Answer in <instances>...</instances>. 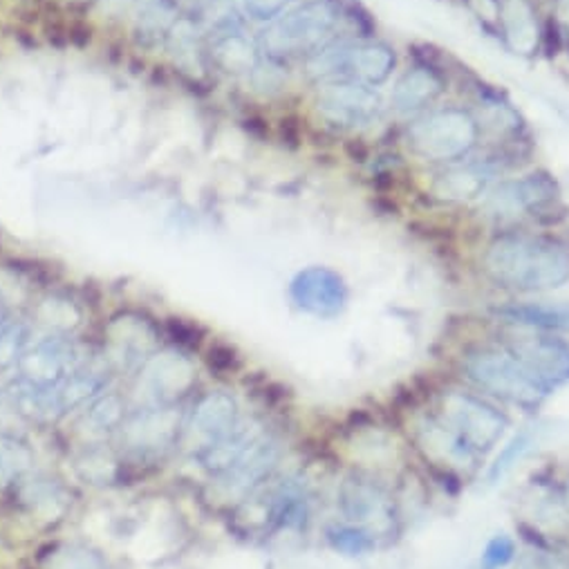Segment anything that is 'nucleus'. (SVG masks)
Returning a JSON list of instances; mask_svg holds the SVG:
<instances>
[{"mask_svg":"<svg viewBox=\"0 0 569 569\" xmlns=\"http://www.w3.org/2000/svg\"><path fill=\"white\" fill-rule=\"evenodd\" d=\"M485 271L507 290H558L569 280V249L547 236L502 233L485 253Z\"/></svg>","mask_w":569,"mask_h":569,"instance_id":"1","label":"nucleus"},{"mask_svg":"<svg viewBox=\"0 0 569 569\" xmlns=\"http://www.w3.org/2000/svg\"><path fill=\"white\" fill-rule=\"evenodd\" d=\"M480 121L462 108H445L423 114L406 130L415 156L431 162H460L478 144Z\"/></svg>","mask_w":569,"mask_h":569,"instance_id":"2","label":"nucleus"},{"mask_svg":"<svg viewBox=\"0 0 569 569\" xmlns=\"http://www.w3.org/2000/svg\"><path fill=\"white\" fill-rule=\"evenodd\" d=\"M462 370L476 388L525 410H536L549 395L507 348H476L467 352Z\"/></svg>","mask_w":569,"mask_h":569,"instance_id":"3","label":"nucleus"},{"mask_svg":"<svg viewBox=\"0 0 569 569\" xmlns=\"http://www.w3.org/2000/svg\"><path fill=\"white\" fill-rule=\"evenodd\" d=\"M341 19V10L330 0H310V3L284 14L269 32H264V50L273 57L317 52V48L330 39Z\"/></svg>","mask_w":569,"mask_h":569,"instance_id":"4","label":"nucleus"},{"mask_svg":"<svg viewBox=\"0 0 569 569\" xmlns=\"http://www.w3.org/2000/svg\"><path fill=\"white\" fill-rule=\"evenodd\" d=\"M436 415L458 436L460 442H465L480 458L500 442L509 426L507 415L485 399L462 390L445 392L440 412Z\"/></svg>","mask_w":569,"mask_h":569,"instance_id":"5","label":"nucleus"},{"mask_svg":"<svg viewBox=\"0 0 569 569\" xmlns=\"http://www.w3.org/2000/svg\"><path fill=\"white\" fill-rule=\"evenodd\" d=\"M339 509L350 525L377 529H392L395 500L388 487L370 473L352 471L339 487Z\"/></svg>","mask_w":569,"mask_h":569,"instance_id":"6","label":"nucleus"},{"mask_svg":"<svg viewBox=\"0 0 569 569\" xmlns=\"http://www.w3.org/2000/svg\"><path fill=\"white\" fill-rule=\"evenodd\" d=\"M317 106L321 117L339 128H363L383 112L381 94L359 81H328L321 86Z\"/></svg>","mask_w":569,"mask_h":569,"instance_id":"7","label":"nucleus"},{"mask_svg":"<svg viewBox=\"0 0 569 569\" xmlns=\"http://www.w3.org/2000/svg\"><path fill=\"white\" fill-rule=\"evenodd\" d=\"M88 359L66 337H50L30 346L17 363L19 381L37 390H50L79 370Z\"/></svg>","mask_w":569,"mask_h":569,"instance_id":"8","label":"nucleus"},{"mask_svg":"<svg viewBox=\"0 0 569 569\" xmlns=\"http://www.w3.org/2000/svg\"><path fill=\"white\" fill-rule=\"evenodd\" d=\"M558 196L560 191L553 176L536 171L520 180L500 182L493 191L487 193L485 207L496 218H509L518 213H531L536 218L549 213Z\"/></svg>","mask_w":569,"mask_h":569,"instance_id":"9","label":"nucleus"},{"mask_svg":"<svg viewBox=\"0 0 569 569\" xmlns=\"http://www.w3.org/2000/svg\"><path fill=\"white\" fill-rule=\"evenodd\" d=\"M536 383L551 392L569 381V343L549 335H520L505 346Z\"/></svg>","mask_w":569,"mask_h":569,"instance_id":"10","label":"nucleus"},{"mask_svg":"<svg viewBox=\"0 0 569 569\" xmlns=\"http://www.w3.org/2000/svg\"><path fill=\"white\" fill-rule=\"evenodd\" d=\"M295 306L317 319H337L350 299L343 276L330 267H308L299 271L290 284Z\"/></svg>","mask_w":569,"mask_h":569,"instance_id":"11","label":"nucleus"},{"mask_svg":"<svg viewBox=\"0 0 569 569\" xmlns=\"http://www.w3.org/2000/svg\"><path fill=\"white\" fill-rule=\"evenodd\" d=\"M180 433V415L171 406L141 410L121 423L126 447L137 456H149L169 449Z\"/></svg>","mask_w":569,"mask_h":569,"instance_id":"12","label":"nucleus"},{"mask_svg":"<svg viewBox=\"0 0 569 569\" xmlns=\"http://www.w3.org/2000/svg\"><path fill=\"white\" fill-rule=\"evenodd\" d=\"M240 423L238 403L229 392L213 390L202 395L187 421V431L200 442V449L222 440ZM198 449V451H200Z\"/></svg>","mask_w":569,"mask_h":569,"instance_id":"13","label":"nucleus"},{"mask_svg":"<svg viewBox=\"0 0 569 569\" xmlns=\"http://www.w3.org/2000/svg\"><path fill=\"white\" fill-rule=\"evenodd\" d=\"M280 460V445L273 436L262 431L253 445L242 453V458L220 476L227 491L236 496H247L260 485H264Z\"/></svg>","mask_w":569,"mask_h":569,"instance_id":"14","label":"nucleus"},{"mask_svg":"<svg viewBox=\"0 0 569 569\" xmlns=\"http://www.w3.org/2000/svg\"><path fill=\"white\" fill-rule=\"evenodd\" d=\"M144 386L158 406H171L193 383L191 361L176 352H162L144 363Z\"/></svg>","mask_w":569,"mask_h":569,"instance_id":"15","label":"nucleus"},{"mask_svg":"<svg viewBox=\"0 0 569 569\" xmlns=\"http://www.w3.org/2000/svg\"><path fill=\"white\" fill-rule=\"evenodd\" d=\"M445 92L442 77L429 66H415L397 81L392 90V106L401 114H412L429 108Z\"/></svg>","mask_w":569,"mask_h":569,"instance_id":"16","label":"nucleus"},{"mask_svg":"<svg viewBox=\"0 0 569 569\" xmlns=\"http://www.w3.org/2000/svg\"><path fill=\"white\" fill-rule=\"evenodd\" d=\"M260 433H262L260 426L240 421L229 436H224L222 440H218V442L198 451L200 467L204 471H209L211 476H216V478L224 476L242 458V453L253 445V440Z\"/></svg>","mask_w":569,"mask_h":569,"instance_id":"17","label":"nucleus"},{"mask_svg":"<svg viewBox=\"0 0 569 569\" xmlns=\"http://www.w3.org/2000/svg\"><path fill=\"white\" fill-rule=\"evenodd\" d=\"M153 348V335L147 323L119 319L112 323L110 332V352L121 366H137L141 361H149V352Z\"/></svg>","mask_w":569,"mask_h":569,"instance_id":"18","label":"nucleus"},{"mask_svg":"<svg viewBox=\"0 0 569 569\" xmlns=\"http://www.w3.org/2000/svg\"><path fill=\"white\" fill-rule=\"evenodd\" d=\"M493 312L509 323L536 328L542 332L569 330V303H513L496 308Z\"/></svg>","mask_w":569,"mask_h":569,"instance_id":"19","label":"nucleus"},{"mask_svg":"<svg viewBox=\"0 0 569 569\" xmlns=\"http://www.w3.org/2000/svg\"><path fill=\"white\" fill-rule=\"evenodd\" d=\"M500 19L505 26V34L509 43L522 52L529 54L538 46V28L533 12L527 0H505L500 6Z\"/></svg>","mask_w":569,"mask_h":569,"instance_id":"20","label":"nucleus"},{"mask_svg":"<svg viewBox=\"0 0 569 569\" xmlns=\"http://www.w3.org/2000/svg\"><path fill=\"white\" fill-rule=\"evenodd\" d=\"M491 169L485 164L478 167H467V169H456L449 171L445 176H440L436 180V196L449 202H462V200H471L485 193V187L489 182Z\"/></svg>","mask_w":569,"mask_h":569,"instance_id":"21","label":"nucleus"},{"mask_svg":"<svg viewBox=\"0 0 569 569\" xmlns=\"http://www.w3.org/2000/svg\"><path fill=\"white\" fill-rule=\"evenodd\" d=\"M211 54L216 63L233 74L253 72L258 68V54L256 48L242 37L240 30H227L222 32L211 48Z\"/></svg>","mask_w":569,"mask_h":569,"instance_id":"22","label":"nucleus"},{"mask_svg":"<svg viewBox=\"0 0 569 569\" xmlns=\"http://www.w3.org/2000/svg\"><path fill=\"white\" fill-rule=\"evenodd\" d=\"M19 498L23 500V505L32 513H39L43 518H52V516L61 513L68 505V498H66L63 489L57 482L48 480V478L21 480Z\"/></svg>","mask_w":569,"mask_h":569,"instance_id":"23","label":"nucleus"},{"mask_svg":"<svg viewBox=\"0 0 569 569\" xmlns=\"http://www.w3.org/2000/svg\"><path fill=\"white\" fill-rule=\"evenodd\" d=\"M480 108H482L485 126L493 128L498 134H518L520 132V128H522L520 114L498 92H493V90L480 92Z\"/></svg>","mask_w":569,"mask_h":569,"instance_id":"24","label":"nucleus"},{"mask_svg":"<svg viewBox=\"0 0 569 569\" xmlns=\"http://www.w3.org/2000/svg\"><path fill=\"white\" fill-rule=\"evenodd\" d=\"M330 547L343 556H363L375 549L377 533L359 525H335L326 531Z\"/></svg>","mask_w":569,"mask_h":569,"instance_id":"25","label":"nucleus"},{"mask_svg":"<svg viewBox=\"0 0 569 569\" xmlns=\"http://www.w3.org/2000/svg\"><path fill=\"white\" fill-rule=\"evenodd\" d=\"M48 569H112L108 558L88 545H63L48 562Z\"/></svg>","mask_w":569,"mask_h":569,"instance_id":"26","label":"nucleus"},{"mask_svg":"<svg viewBox=\"0 0 569 569\" xmlns=\"http://www.w3.org/2000/svg\"><path fill=\"white\" fill-rule=\"evenodd\" d=\"M30 348V328L26 321L6 319L0 323V368L17 366Z\"/></svg>","mask_w":569,"mask_h":569,"instance_id":"27","label":"nucleus"},{"mask_svg":"<svg viewBox=\"0 0 569 569\" xmlns=\"http://www.w3.org/2000/svg\"><path fill=\"white\" fill-rule=\"evenodd\" d=\"M123 401L117 395H99L97 399L90 401L88 412H86V421L90 426V431H99V433H108L114 429H121L123 419Z\"/></svg>","mask_w":569,"mask_h":569,"instance_id":"28","label":"nucleus"},{"mask_svg":"<svg viewBox=\"0 0 569 569\" xmlns=\"http://www.w3.org/2000/svg\"><path fill=\"white\" fill-rule=\"evenodd\" d=\"M533 447V436L529 431H520L518 436H513L507 447L500 451V456L496 458V462L489 467L487 480L489 485L498 482L500 478H505L513 465H518V460Z\"/></svg>","mask_w":569,"mask_h":569,"instance_id":"29","label":"nucleus"},{"mask_svg":"<svg viewBox=\"0 0 569 569\" xmlns=\"http://www.w3.org/2000/svg\"><path fill=\"white\" fill-rule=\"evenodd\" d=\"M516 558V542L507 533L493 536L480 558V569H505Z\"/></svg>","mask_w":569,"mask_h":569,"instance_id":"30","label":"nucleus"},{"mask_svg":"<svg viewBox=\"0 0 569 569\" xmlns=\"http://www.w3.org/2000/svg\"><path fill=\"white\" fill-rule=\"evenodd\" d=\"M290 0H242L244 12L256 21H271L276 19L284 8H288Z\"/></svg>","mask_w":569,"mask_h":569,"instance_id":"31","label":"nucleus"},{"mask_svg":"<svg viewBox=\"0 0 569 569\" xmlns=\"http://www.w3.org/2000/svg\"><path fill=\"white\" fill-rule=\"evenodd\" d=\"M520 569H569V567L556 551H549L547 547H538L522 560Z\"/></svg>","mask_w":569,"mask_h":569,"instance_id":"32","label":"nucleus"},{"mask_svg":"<svg viewBox=\"0 0 569 569\" xmlns=\"http://www.w3.org/2000/svg\"><path fill=\"white\" fill-rule=\"evenodd\" d=\"M14 476H17L14 467H12V465H10V460L6 458L3 449H0V487L8 485V482L14 478Z\"/></svg>","mask_w":569,"mask_h":569,"instance_id":"33","label":"nucleus"},{"mask_svg":"<svg viewBox=\"0 0 569 569\" xmlns=\"http://www.w3.org/2000/svg\"><path fill=\"white\" fill-rule=\"evenodd\" d=\"M560 500H562V507H565V513L569 516V482L565 485V489L560 491Z\"/></svg>","mask_w":569,"mask_h":569,"instance_id":"34","label":"nucleus"}]
</instances>
